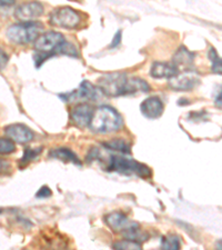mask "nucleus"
<instances>
[{
  "label": "nucleus",
  "mask_w": 222,
  "mask_h": 250,
  "mask_svg": "<svg viewBox=\"0 0 222 250\" xmlns=\"http://www.w3.org/2000/svg\"><path fill=\"white\" fill-rule=\"evenodd\" d=\"M121 36H122V31H121V30L117 31V34L115 35L114 39H112V42L110 43V46H109V48H117L118 46H120V43H121Z\"/></svg>",
  "instance_id": "26"
},
{
  "label": "nucleus",
  "mask_w": 222,
  "mask_h": 250,
  "mask_svg": "<svg viewBox=\"0 0 222 250\" xmlns=\"http://www.w3.org/2000/svg\"><path fill=\"white\" fill-rule=\"evenodd\" d=\"M179 74L177 68L171 62H156L151 64L149 75L155 79H170Z\"/></svg>",
  "instance_id": "15"
},
{
  "label": "nucleus",
  "mask_w": 222,
  "mask_h": 250,
  "mask_svg": "<svg viewBox=\"0 0 222 250\" xmlns=\"http://www.w3.org/2000/svg\"><path fill=\"white\" fill-rule=\"evenodd\" d=\"M200 83V79L193 71L179 72L175 77L169 79L168 84L172 90L189 91Z\"/></svg>",
  "instance_id": "8"
},
{
  "label": "nucleus",
  "mask_w": 222,
  "mask_h": 250,
  "mask_svg": "<svg viewBox=\"0 0 222 250\" xmlns=\"http://www.w3.org/2000/svg\"><path fill=\"white\" fill-rule=\"evenodd\" d=\"M100 91L98 87H96L88 80L79 84L78 89H75L66 94H59V97L64 103H74L84 100V102H98L100 97Z\"/></svg>",
  "instance_id": "7"
},
{
  "label": "nucleus",
  "mask_w": 222,
  "mask_h": 250,
  "mask_svg": "<svg viewBox=\"0 0 222 250\" xmlns=\"http://www.w3.org/2000/svg\"><path fill=\"white\" fill-rule=\"evenodd\" d=\"M164 104L159 97H149L140 104V111L148 119H157L163 114Z\"/></svg>",
  "instance_id": "14"
},
{
  "label": "nucleus",
  "mask_w": 222,
  "mask_h": 250,
  "mask_svg": "<svg viewBox=\"0 0 222 250\" xmlns=\"http://www.w3.org/2000/svg\"><path fill=\"white\" fill-rule=\"evenodd\" d=\"M94 107L87 103L79 104L70 112V118L75 125L78 127H88L90 126L92 115H94Z\"/></svg>",
  "instance_id": "12"
},
{
  "label": "nucleus",
  "mask_w": 222,
  "mask_h": 250,
  "mask_svg": "<svg viewBox=\"0 0 222 250\" xmlns=\"http://www.w3.org/2000/svg\"><path fill=\"white\" fill-rule=\"evenodd\" d=\"M112 249L114 250H142L141 244L135 243V241L123 239V240H117L112 244Z\"/></svg>",
  "instance_id": "20"
},
{
  "label": "nucleus",
  "mask_w": 222,
  "mask_h": 250,
  "mask_svg": "<svg viewBox=\"0 0 222 250\" xmlns=\"http://www.w3.org/2000/svg\"><path fill=\"white\" fill-rule=\"evenodd\" d=\"M43 14V6L40 2L32 1V2H26L17 7L15 10V17L20 22H27V21H35L36 18L40 17Z\"/></svg>",
  "instance_id": "9"
},
{
  "label": "nucleus",
  "mask_w": 222,
  "mask_h": 250,
  "mask_svg": "<svg viewBox=\"0 0 222 250\" xmlns=\"http://www.w3.org/2000/svg\"><path fill=\"white\" fill-rule=\"evenodd\" d=\"M98 88L109 97L133 95L137 92H149L150 84L139 77H128L124 72H110L98 80Z\"/></svg>",
  "instance_id": "2"
},
{
  "label": "nucleus",
  "mask_w": 222,
  "mask_h": 250,
  "mask_svg": "<svg viewBox=\"0 0 222 250\" xmlns=\"http://www.w3.org/2000/svg\"><path fill=\"white\" fill-rule=\"evenodd\" d=\"M11 165L8 163L7 160L0 159V175H6V173L10 172Z\"/></svg>",
  "instance_id": "25"
},
{
  "label": "nucleus",
  "mask_w": 222,
  "mask_h": 250,
  "mask_svg": "<svg viewBox=\"0 0 222 250\" xmlns=\"http://www.w3.org/2000/svg\"><path fill=\"white\" fill-rule=\"evenodd\" d=\"M107 171H114L127 176L136 175L141 177V178H150L152 175L151 169L147 165H143L133 159L117 155L110 156Z\"/></svg>",
  "instance_id": "5"
},
{
  "label": "nucleus",
  "mask_w": 222,
  "mask_h": 250,
  "mask_svg": "<svg viewBox=\"0 0 222 250\" xmlns=\"http://www.w3.org/2000/svg\"><path fill=\"white\" fill-rule=\"evenodd\" d=\"M51 195L52 192L50 190V188L47 186H43L39 189L37 193H36V197H37V198H48V197H50Z\"/></svg>",
  "instance_id": "24"
},
{
  "label": "nucleus",
  "mask_w": 222,
  "mask_h": 250,
  "mask_svg": "<svg viewBox=\"0 0 222 250\" xmlns=\"http://www.w3.org/2000/svg\"><path fill=\"white\" fill-rule=\"evenodd\" d=\"M16 151V145L13 140L6 137H0V155H9Z\"/></svg>",
  "instance_id": "22"
},
{
  "label": "nucleus",
  "mask_w": 222,
  "mask_h": 250,
  "mask_svg": "<svg viewBox=\"0 0 222 250\" xmlns=\"http://www.w3.org/2000/svg\"><path fill=\"white\" fill-rule=\"evenodd\" d=\"M34 62L36 68L41 67L48 59L58 55L79 58V51L74 43L67 42L58 31H47L40 35L35 42Z\"/></svg>",
  "instance_id": "1"
},
{
  "label": "nucleus",
  "mask_w": 222,
  "mask_h": 250,
  "mask_svg": "<svg viewBox=\"0 0 222 250\" xmlns=\"http://www.w3.org/2000/svg\"><path fill=\"white\" fill-rule=\"evenodd\" d=\"M8 62V56L1 48H0V69L3 68Z\"/></svg>",
  "instance_id": "27"
},
{
  "label": "nucleus",
  "mask_w": 222,
  "mask_h": 250,
  "mask_svg": "<svg viewBox=\"0 0 222 250\" xmlns=\"http://www.w3.org/2000/svg\"><path fill=\"white\" fill-rule=\"evenodd\" d=\"M161 249L162 250H180L181 241L180 238L176 235H167L161 241Z\"/></svg>",
  "instance_id": "19"
},
{
  "label": "nucleus",
  "mask_w": 222,
  "mask_h": 250,
  "mask_svg": "<svg viewBox=\"0 0 222 250\" xmlns=\"http://www.w3.org/2000/svg\"><path fill=\"white\" fill-rule=\"evenodd\" d=\"M193 62H195V54L189 51L185 46H181L176 51L172 58V64L175 66L178 71H193Z\"/></svg>",
  "instance_id": "13"
},
{
  "label": "nucleus",
  "mask_w": 222,
  "mask_h": 250,
  "mask_svg": "<svg viewBox=\"0 0 222 250\" xmlns=\"http://www.w3.org/2000/svg\"><path fill=\"white\" fill-rule=\"evenodd\" d=\"M5 135L7 138L18 144L29 143L35 138V132L23 124H14L7 126L5 128Z\"/></svg>",
  "instance_id": "10"
},
{
  "label": "nucleus",
  "mask_w": 222,
  "mask_h": 250,
  "mask_svg": "<svg viewBox=\"0 0 222 250\" xmlns=\"http://www.w3.org/2000/svg\"><path fill=\"white\" fill-rule=\"evenodd\" d=\"M103 220L109 228L112 229V230L116 232H121V233H123L124 231H127L128 229L139 225L135 223V221H131L126 215H124V213L119 212V211L108 213V215L104 216Z\"/></svg>",
  "instance_id": "11"
},
{
  "label": "nucleus",
  "mask_w": 222,
  "mask_h": 250,
  "mask_svg": "<svg viewBox=\"0 0 222 250\" xmlns=\"http://www.w3.org/2000/svg\"><path fill=\"white\" fill-rule=\"evenodd\" d=\"M102 146L109 149V150L119 151L123 155H129L131 152L130 144L123 139H112L110 141H104V143H102Z\"/></svg>",
  "instance_id": "17"
},
{
  "label": "nucleus",
  "mask_w": 222,
  "mask_h": 250,
  "mask_svg": "<svg viewBox=\"0 0 222 250\" xmlns=\"http://www.w3.org/2000/svg\"><path fill=\"white\" fill-rule=\"evenodd\" d=\"M42 148H37V149H34V148H27L25 152H23V156L22 158L19 160V164L20 166H26L28 163H30L31 160H34L36 157H37L40 152H41Z\"/></svg>",
  "instance_id": "23"
},
{
  "label": "nucleus",
  "mask_w": 222,
  "mask_h": 250,
  "mask_svg": "<svg viewBox=\"0 0 222 250\" xmlns=\"http://www.w3.org/2000/svg\"><path fill=\"white\" fill-rule=\"evenodd\" d=\"M122 127V116L114 107L103 104L96 108L90 123L92 130L100 134H107V132L118 131Z\"/></svg>",
  "instance_id": "3"
},
{
  "label": "nucleus",
  "mask_w": 222,
  "mask_h": 250,
  "mask_svg": "<svg viewBox=\"0 0 222 250\" xmlns=\"http://www.w3.org/2000/svg\"><path fill=\"white\" fill-rule=\"evenodd\" d=\"M43 30V25L39 21H27L18 22L11 25L6 31L7 38L11 42L18 43V45H25L36 42L40 36V32Z\"/></svg>",
  "instance_id": "4"
},
{
  "label": "nucleus",
  "mask_w": 222,
  "mask_h": 250,
  "mask_svg": "<svg viewBox=\"0 0 222 250\" xmlns=\"http://www.w3.org/2000/svg\"><path fill=\"white\" fill-rule=\"evenodd\" d=\"M49 157L50 158L61 160L63 163H72L74 165L81 166V161H80V159L78 158V156H77L74 151L70 150L69 148L60 147V148L52 149V150L49 152Z\"/></svg>",
  "instance_id": "16"
},
{
  "label": "nucleus",
  "mask_w": 222,
  "mask_h": 250,
  "mask_svg": "<svg viewBox=\"0 0 222 250\" xmlns=\"http://www.w3.org/2000/svg\"><path fill=\"white\" fill-rule=\"evenodd\" d=\"M122 235L124 238H126V239L135 241V243H138V244L144 243V241H147L149 239L148 232H144L141 230L139 225H137V226H135V227L128 229V230L124 231Z\"/></svg>",
  "instance_id": "18"
},
{
  "label": "nucleus",
  "mask_w": 222,
  "mask_h": 250,
  "mask_svg": "<svg viewBox=\"0 0 222 250\" xmlns=\"http://www.w3.org/2000/svg\"><path fill=\"white\" fill-rule=\"evenodd\" d=\"M216 104L219 108H221V91H219V96H217L216 99Z\"/></svg>",
  "instance_id": "28"
},
{
  "label": "nucleus",
  "mask_w": 222,
  "mask_h": 250,
  "mask_svg": "<svg viewBox=\"0 0 222 250\" xmlns=\"http://www.w3.org/2000/svg\"><path fill=\"white\" fill-rule=\"evenodd\" d=\"M208 58L210 59V62H211L212 71L215 72V74L221 75V59L219 57V55H218L217 50L213 47L210 48V50L208 51Z\"/></svg>",
  "instance_id": "21"
},
{
  "label": "nucleus",
  "mask_w": 222,
  "mask_h": 250,
  "mask_svg": "<svg viewBox=\"0 0 222 250\" xmlns=\"http://www.w3.org/2000/svg\"><path fill=\"white\" fill-rule=\"evenodd\" d=\"M81 15L71 7H60L52 10L49 16L51 26L63 29H75L81 23Z\"/></svg>",
  "instance_id": "6"
}]
</instances>
